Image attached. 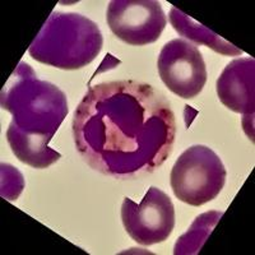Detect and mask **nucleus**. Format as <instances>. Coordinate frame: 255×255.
I'll list each match as a JSON object with an SVG mask.
<instances>
[{"label": "nucleus", "instance_id": "obj_7", "mask_svg": "<svg viewBox=\"0 0 255 255\" xmlns=\"http://www.w3.org/2000/svg\"><path fill=\"white\" fill-rule=\"evenodd\" d=\"M157 69L166 87L181 99H194L206 86L207 67L202 52L181 38L170 41L162 47Z\"/></svg>", "mask_w": 255, "mask_h": 255}, {"label": "nucleus", "instance_id": "obj_1", "mask_svg": "<svg viewBox=\"0 0 255 255\" xmlns=\"http://www.w3.org/2000/svg\"><path fill=\"white\" fill-rule=\"evenodd\" d=\"M76 149L95 171L119 180L151 174L172 153L176 120L163 92L113 81L88 90L73 116Z\"/></svg>", "mask_w": 255, "mask_h": 255}, {"label": "nucleus", "instance_id": "obj_9", "mask_svg": "<svg viewBox=\"0 0 255 255\" xmlns=\"http://www.w3.org/2000/svg\"><path fill=\"white\" fill-rule=\"evenodd\" d=\"M170 20H171L172 26L176 29L177 33L189 38V40L194 41L197 44L206 45V46L211 47L216 52H220L223 55H241L243 54L240 49L227 42L226 40H223L217 33L212 32L211 29L204 27L203 24L195 22L193 18L184 14L179 9H171Z\"/></svg>", "mask_w": 255, "mask_h": 255}, {"label": "nucleus", "instance_id": "obj_5", "mask_svg": "<svg viewBox=\"0 0 255 255\" xmlns=\"http://www.w3.org/2000/svg\"><path fill=\"white\" fill-rule=\"evenodd\" d=\"M122 221L125 231L135 243L149 247L163 243L175 227V207L165 191L151 186L136 204L124 198Z\"/></svg>", "mask_w": 255, "mask_h": 255}, {"label": "nucleus", "instance_id": "obj_6", "mask_svg": "<svg viewBox=\"0 0 255 255\" xmlns=\"http://www.w3.org/2000/svg\"><path fill=\"white\" fill-rule=\"evenodd\" d=\"M106 20L114 35L131 46L156 42L167 24L162 6L156 0H113Z\"/></svg>", "mask_w": 255, "mask_h": 255}, {"label": "nucleus", "instance_id": "obj_3", "mask_svg": "<svg viewBox=\"0 0 255 255\" xmlns=\"http://www.w3.org/2000/svg\"><path fill=\"white\" fill-rule=\"evenodd\" d=\"M104 44L95 22L77 13L52 12L29 46L35 60L59 69H81L92 63Z\"/></svg>", "mask_w": 255, "mask_h": 255}, {"label": "nucleus", "instance_id": "obj_2", "mask_svg": "<svg viewBox=\"0 0 255 255\" xmlns=\"http://www.w3.org/2000/svg\"><path fill=\"white\" fill-rule=\"evenodd\" d=\"M1 108L13 115L6 138L19 161L35 168L59 161L60 154L49 142L67 116L68 102L56 86L40 81L22 61L4 86Z\"/></svg>", "mask_w": 255, "mask_h": 255}, {"label": "nucleus", "instance_id": "obj_8", "mask_svg": "<svg viewBox=\"0 0 255 255\" xmlns=\"http://www.w3.org/2000/svg\"><path fill=\"white\" fill-rule=\"evenodd\" d=\"M254 59H236L225 68L217 81V93L227 109L254 116Z\"/></svg>", "mask_w": 255, "mask_h": 255}, {"label": "nucleus", "instance_id": "obj_4", "mask_svg": "<svg viewBox=\"0 0 255 255\" xmlns=\"http://www.w3.org/2000/svg\"><path fill=\"white\" fill-rule=\"evenodd\" d=\"M222 159L209 147L191 145L180 154L170 175L175 197L183 203L200 207L216 199L226 183Z\"/></svg>", "mask_w": 255, "mask_h": 255}]
</instances>
